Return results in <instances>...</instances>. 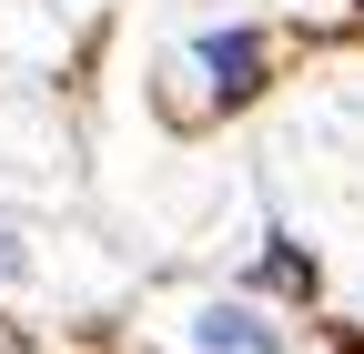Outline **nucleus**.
<instances>
[{
	"label": "nucleus",
	"mask_w": 364,
	"mask_h": 354,
	"mask_svg": "<svg viewBox=\"0 0 364 354\" xmlns=\"http://www.w3.org/2000/svg\"><path fill=\"white\" fill-rule=\"evenodd\" d=\"M203 71H213V92H253L263 41H253V31H213V41H203Z\"/></svg>",
	"instance_id": "2"
},
{
	"label": "nucleus",
	"mask_w": 364,
	"mask_h": 354,
	"mask_svg": "<svg viewBox=\"0 0 364 354\" xmlns=\"http://www.w3.org/2000/svg\"><path fill=\"white\" fill-rule=\"evenodd\" d=\"M193 344H203V354H273L284 334H273V324L253 314V304H213V314L193 324Z\"/></svg>",
	"instance_id": "1"
}]
</instances>
